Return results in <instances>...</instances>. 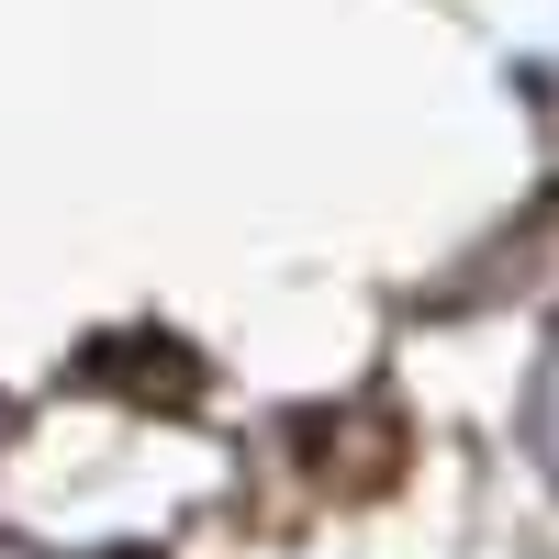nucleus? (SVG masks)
Wrapping results in <instances>:
<instances>
[{"mask_svg": "<svg viewBox=\"0 0 559 559\" xmlns=\"http://www.w3.org/2000/svg\"><path fill=\"white\" fill-rule=\"evenodd\" d=\"M526 448H537V471L559 481V347H548V369H537V403H526Z\"/></svg>", "mask_w": 559, "mask_h": 559, "instance_id": "f257e3e1", "label": "nucleus"}]
</instances>
